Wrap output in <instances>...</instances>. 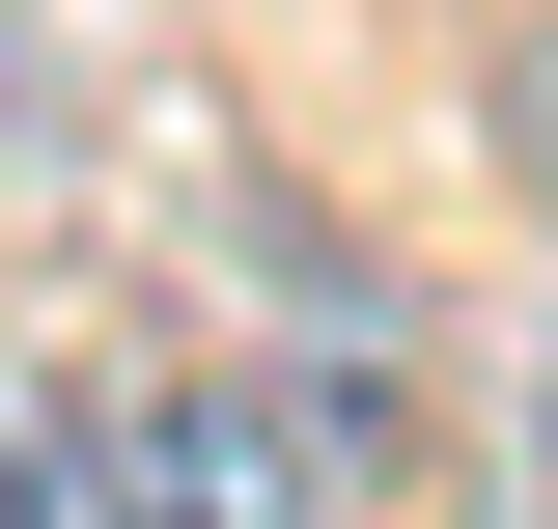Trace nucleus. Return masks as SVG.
Segmentation results:
<instances>
[{"label":"nucleus","instance_id":"2","mask_svg":"<svg viewBox=\"0 0 558 529\" xmlns=\"http://www.w3.org/2000/svg\"><path fill=\"white\" fill-rule=\"evenodd\" d=\"M0 529H112V391H0Z\"/></svg>","mask_w":558,"mask_h":529},{"label":"nucleus","instance_id":"1","mask_svg":"<svg viewBox=\"0 0 558 529\" xmlns=\"http://www.w3.org/2000/svg\"><path fill=\"white\" fill-rule=\"evenodd\" d=\"M112 529H307V418L252 362H112Z\"/></svg>","mask_w":558,"mask_h":529},{"label":"nucleus","instance_id":"3","mask_svg":"<svg viewBox=\"0 0 558 529\" xmlns=\"http://www.w3.org/2000/svg\"><path fill=\"white\" fill-rule=\"evenodd\" d=\"M84 196V84H57V28L0 0V223H57Z\"/></svg>","mask_w":558,"mask_h":529},{"label":"nucleus","instance_id":"4","mask_svg":"<svg viewBox=\"0 0 558 529\" xmlns=\"http://www.w3.org/2000/svg\"><path fill=\"white\" fill-rule=\"evenodd\" d=\"M502 196L558 223V28H531V57H502Z\"/></svg>","mask_w":558,"mask_h":529}]
</instances>
